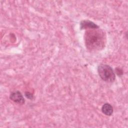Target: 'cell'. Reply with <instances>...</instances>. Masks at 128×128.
<instances>
[{
  "label": "cell",
  "mask_w": 128,
  "mask_h": 128,
  "mask_svg": "<svg viewBox=\"0 0 128 128\" xmlns=\"http://www.w3.org/2000/svg\"><path fill=\"white\" fill-rule=\"evenodd\" d=\"M106 40V34L100 28L87 30L84 34L85 44L90 51H96L103 48Z\"/></svg>",
  "instance_id": "obj_1"
},
{
  "label": "cell",
  "mask_w": 128,
  "mask_h": 128,
  "mask_svg": "<svg viewBox=\"0 0 128 128\" xmlns=\"http://www.w3.org/2000/svg\"><path fill=\"white\" fill-rule=\"evenodd\" d=\"M97 70L100 77L102 80L108 83H112L116 80V74L109 65L100 64L98 66Z\"/></svg>",
  "instance_id": "obj_2"
},
{
  "label": "cell",
  "mask_w": 128,
  "mask_h": 128,
  "mask_svg": "<svg viewBox=\"0 0 128 128\" xmlns=\"http://www.w3.org/2000/svg\"><path fill=\"white\" fill-rule=\"evenodd\" d=\"M10 98L14 102L18 104L22 105L25 102V100L22 94L18 90L12 92L10 95Z\"/></svg>",
  "instance_id": "obj_3"
},
{
  "label": "cell",
  "mask_w": 128,
  "mask_h": 128,
  "mask_svg": "<svg viewBox=\"0 0 128 128\" xmlns=\"http://www.w3.org/2000/svg\"><path fill=\"white\" fill-rule=\"evenodd\" d=\"M99 28V26L90 20H83L80 22V30H89Z\"/></svg>",
  "instance_id": "obj_4"
},
{
  "label": "cell",
  "mask_w": 128,
  "mask_h": 128,
  "mask_svg": "<svg viewBox=\"0 0 128 128\" xmlns=\"http://www.w3.org/2000/svg\"><path fill=\"white\" fill-rule=\"evenodd\" d=\"M102 112L107 116H110L112 115L114 109L112 106L108 103L104 104L102 107Z\"/></svg>",
  "instance_id": "obj_5"
},
{
  "label": "cell",
  "mask_w": 128,
  "mask_h": 128,
  "mask_svg": "<svg viewBox=\"0 0 128 128\" xmlns=\"http://www.w3.org/2000/svg\"><path fill=\"white\" fill-rule=\"evenodd\" d=\"M24 96L28 98L31 100L34 99V95L33 94L30 92H24Z\"/></svg>",
  "instance_id": "obj_6"
},
{
  "label": "cell",
  "mask_w": 128,
  "mask_h": 128,
  "mask_svg": "<svg viewBox=\"0 0 128 128\" xmlns=\"http://www.w3.org/2000/svg\"><path fill=\"white\" fill-rule=\"evenodd\" d=\"M115 70H116V74L118 76H122L123 74V70L121 68H116Z\"/></svg>",
  "instance_id": "obj_7"
}]
</instances>
